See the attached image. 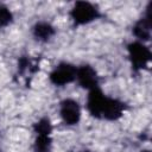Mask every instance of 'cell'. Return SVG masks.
I'll return each instance as SVG.
<instances>
[{
  "instance_id": "cell-1",
  "label": "cell",
  "mask_w": 152,
  "mask_h": 152,
  "mask_svg": "<svg viewBox=\"0 0 152 152\" xmlns=\"http://www.w3.org/2000/svg\"><path fill=\"white\" fill-rule=\"evenodd\" d=\"M126 108L127 106L122 101L104 95L99 87L89 90L87 109L89 114L96 119H104L109 121L119 120L124 115Z\"/></svg>"
},
{
  "instance_id": "cell-2",
  "label": "cell",
  "mask_w": 152,
  "mask_h": 152,
  "mask_svg": "<svg viewBox=\"0 0 152 152\" xmlns=\"http://www.w3.org/2000/svg\"><path fill=\"white\" fill-rule=\"evenodd\" d=\"M70 17L76 25H86L96 20L100 17V11L88 1H77L70 10Z\"/></svg>"
},
{
  "instance_id": "cell-3",
  "label": "cell",
  "mask_w": 152,
  "mask_h": 152,
  "mask_svg": "<svg viewBox=\"0 0 152 152\" xmlns=\"http://www.w3.org/2000/svg\"><path fill=\"white\" fill-rule=\"evenodd\" d=\"M128 57L132 64V68L135 72L145 69L151 61L150 49L141 42H132L127 45Z\"/></svg>"
},
{
  "instance_id": "cell-4",
  "label": "cell",
  "mask_w": 152,
  "mask_h": 152,
  "mask_svg": "<svg viewBox=\"0 0 152 152\" xmlns=\"http://www.w3.org/2000/svg\"><path fill=\"white\" fill-rule=\"evenodd\" d=\"M76 70L77 68L74 64L68 62H61L50 72L49 80L52 84L57 87H63L76 80Z\"/></svg>"
},
{
  "instance_id": "cell-5",
  "label": "cell",
  "mask_w": 152,
  "mask_h": 152,
  "mask_svg": "<svg viewBox=\"0 0 152 152\" xmlns=\"http://www.w3.org/2000/svg\"><path fill=\"white\" fill-rule=\"evenodd\" d=\"M59 115L65 125H77L81 119L80 103L72 99H64L59 103Z\"/></svg>"
},
{
  "instance_id": "cell-6",
  "label": "cell",
  "mask_w": 152,
  "mask_h": 152,
  "mask_svg": "<svg viewBox=\"0 0 152 152\" xmlns=\"http://www.w3.org/2000/svg\"><path fill=\"white\" fill-rule=\"evenodd\" d=\"M76 81L83 89H87V90H91V89L99 87L97 72L89 64H83V65L77 68V70H76Z\"/></svg>"
},
{
  "instance_id": "cell-7",
  "label": "cell",
  "mask_w": 152,
  "mask_h": 152,
  "mask_svg": "<svg viewBox=\"0 0 152 152\" xmlns=\"http://www.w3.org/2000/svg\"><path fill=\"white\" fill-rule=\"evenodd\" d=\"M151 11H152V2H148L147 7H146L145 15L142 18H140L133 26V34L141 43L148 42L151 39V26H152Z\"/></svg>"
},
{
  "instance_id": "cell-8",
  "label": "cell",
  "mask_w": 152,
  "mask_h": 152,
  "mask_svg": "<svg viewBox=\"0 0 152 152\" xmlns=\"http://www.w3.org/2000/svg\"><path fill=\"white\" fill-rule=\"evenodd\" d=\"M32 33L37 40L48 42L55 36L56 28L48 21H38L34 24V26L32 28Z\"/></svg>"
},
{
  "instance_id": "cell-9",
  "label": "cell",
  "mask_w": 152,
  "mask_h": 152,
  "mask_svg": "<svg viewBox=\"0 0 152 152\" xmlns=\"http://www.w3.org/2000/svg\"><path fill=\"white\" fill-rule=\"evenodd\" d=\"M39 70V63L32 58H30L28 56H21L18 59V72L20 75H25V74H30L33 75Z\"/></svg>"
},
{
  "instance_id": "cell-10",
  "label": "cell",
  "mask_w": 152,
  "mask_h": 152,
  "mask_svg": "<svg viewBox=\"0 0 152 152\" xmlns=\"http://www.w3.org/2000/svg\"><path fill=\"white\" fill-rule=\"evenodd\" d=\"M51 135H37L33 142V152H51Z\"/></svg>"
},
{
  "instance_id": "cell-11",
  "label": "cell",
  "mask_w": 152,
  "mask_h": 152,
  "mask_svg": "<svg viewBox=\"0 0 152 152\" xmlns=\"http://www.w3.org/2000/svg\"><path fill=\"white\" fill-rule=\"evenodd\" d=\"M33 131L37 135H51L52 133V125L49 118L44 116L40 118L34 125H33Z\"/></svg>"
},
{
  "instance_id": "cell-12",
  "label": "cell",
  "mask_w": 152,
  "mask_h": 152,
  "mask_svg": "<svg viewBox=\"0 0 152 152\" xmlns=\"http://www.w3.org/2000/svg\"><path fill=\"white\" fill-rule=\"evenodd\" d=\"M12 20H13L12 12L8 10V7L0 4V27H5V26L10 25L12 23Z\"/></svg>"
},
{
  "instance_id": "cell-13",
  "label": "cell",
  "mask_w": 152,
  "mask_h": 152,
  "mask_svg": "<svg viewBox=\"0 0 152 152\" xmlns=\"http://www.w3.org/2000/svg\"><path fill=\"white\" fill-rule=\"evenodd\" d=\"M83 152H88V151H83Z\"/></svg>"
},
{
  "instance_id": "cell-14",
  "label": "cell",
  "mask_w": 152,
  "mask_h": 152,
  "mask_svg": "<svg viewBox=\"0 0 152 152\" xmlns=\"http://www.w3.org/2000/svg\"><path fill=\"white\" fill-rule=\"evenodd\" d=\"M0 152H2V151H1V150H0Z\"/></svg>"
}]
</instances>
